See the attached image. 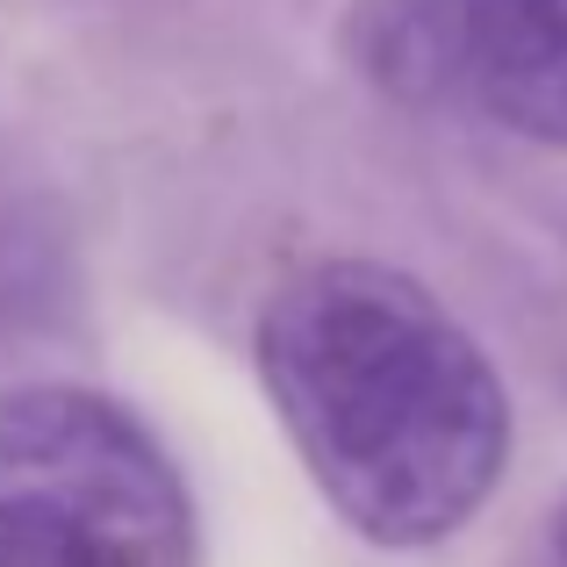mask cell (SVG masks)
I'll use <instances>...</instances> for the list:
<instances>
[{
  "mask_svg": "<svg viewBox=\"0 0 567 567\" xmlns=\"http://www.w3.org/2000/svg\"><path fill=\"white\" fill-rule=\"evenodd\" d=\"M346 58L395 109L567 152V0H352Z\"/></svg>",
  "mask_w": 567,
  "mask_h": 567,
  "instance_id": "obj_3",
  "label": "cell"
},
{
  "mask_svg": "<svg viewBox=\"0 0 567 567\" xmlns=\"http://www.w3.org/2000/svg\"><path fill=\"white\" fill-rule=\"evenodd\" d=\"M181 460L130 402L80 381L0 395V567H194Z\"/></svg>",
  "mask_w": 567,
  "mask_h": 567,
  "instance_id": "obj_2",
  "label": "cell"
},
{
  "mask_svg": "<svg viewBox=\"0 0 567 567\" xmlns=\"http://www.w3.org/2000/svg\"><path fill=\"white\" fill-rule=\"evenodd\" d=\"M554 554H560V567H567V503L554 511Z\"/></svg>",
  "mask_w": 567,
  "mask_h": 567,
  "instance_id": "obj_4",
  "label": "cell"
},
{
  "mask_svg": "<svg viewBox=\"0 0 567 567\" xmlns=\"http://www.w3.org/2000/svg\"><path fill=\"white\" fill-rule=\"evenodd\" d=\"M295 460L367 546L416 554L482 517L511 467V395L482 338L381 259L295 266L251 323Z\"/></svg>",
  "mask_w": 567,
  "mask_h": 567,
  "instance_id": "obj_1",
  "label": "cell"
}]
</instances>
